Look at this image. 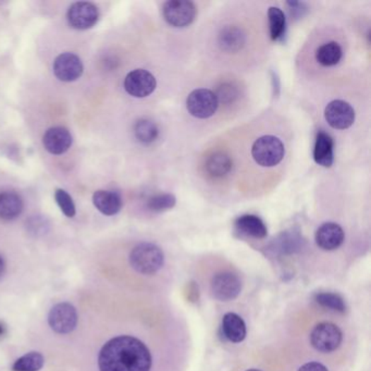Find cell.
<instances>
[{"label": "cell", "mask_w": 371, "mask_h": 371, "mask_svg": "<svg viewBox=\"0 0 371 371\" xmlns=\"http://www.w3.org/2000/svg\"><path fill=\"white\" fill-rule=\"evenodd\" d=\"M185 358L155 352L139 336H114L102 346L98 356L100 371H183Z\"/></svg>", "instance_id": "cell-1"}, {"label": "cell", "mask_w": 371, "mask_h": 371, "mask_svg": "<svg viewBox=\"0 0 371 371\" xmlns=\"http://www.w3.org/2000/svg\"><path fill=\"white\" fill-rule=\"evenodd\" d=\"M343 342V329L331 320H320L316 322L308 334L310 348L322 355L334 354L342 348Z\"/></svg>", "instance_id": "cell-2"}, {"label": "cell", "mask_w": 371, "mask_h": 371, "mask_svg": "<svg viewBox=\"0 0 371 371\" xmlns=\"http://www.w3.org/2000/svg\"><path fill=\"white\" fill-rule=\"evenodd\" d=\"M165 254L158 245L142 242L134 246L129 256L131 267L139 274L155 276L165 266Z\"/></svg>", "instance_id": "cell-3"}, {"label": "cell", "mask_w": 371, "mask_h": 371, "mask_svg": "<svg viewBox=\"0 0 371 371\" xmlns=\"http://www.w3.org/2000/svg\"><path fill=\"white\" fill-rule=\"evenodd\" d=\"M285 154L283 143L278 137L265 135L255 141L252 146V156L261 167H274L279 165Z\"/></svg>", "instance_id": "cell-4"}, {"label": "cell", "mask_w": 371, "mask_h": 371, "mask_svg": "<svg viewBox=\"0 0 371 371\" xmlns=\"http://www.w3.org/2000/svg\"><path fill=\"white\" fill-rule=\"evenodd\" d=\"M209 288H211V293L216 300L220 302L235 300L241 294V278L235 272L221 270L213 274Z\"/></svg>", "instance_id": "cell-5"}, {"label": "cell", "mask_w": 371, "mask_h": 371, "mask_svg": "<svg viewBox=\"0 0 371 371\" xmlns=\"http://www.w3.org/2000/svg\"><path fill=\"white\" fill-rule=\"evenodd\" d=\"M196 7L192 1L170 0L163 4V16L169 25L173 28H185L194 21Z\"/></svg>", "instance_id": "cell-6"}, {"label": "cell", "mask_w": 371, "mask_h": 371, "mask_svg": "<svg viewBox=\"0 0 371 371\" xmlns=\"http://www.w3.org/2000/svg\"><path fill=\"white\" fill-rule=\"evenodd\" d=\"M218 107L217 96L213 90L207 88L193 90L187 100V112L195 118H211L217 112Z\"/></svg>", "instance_id": "cell-7"}, {"label": "cell", "mask_w": 371, "mask_h": 371, "mask_svg": "<svg viewBox=\"0 0 371 371\" xmlns=\"http://www.w3.org/2000/svg\"><path fill=\"white\" fill-rule=\"evenodd\" d=\"M78 312L70 303L54 305L48 314V324L52 331L58 334H71L78 324Z\"/></svg>", "instance_id": "cell-8"}, {"label": "cell", "mask_w": 371, "mask_h": 371, "mask_svg": "<svg viewBox=\"0 0 371 371\" xmlns=\"http://www.w3.org/2000/svg\"><path fill=\"white\" fill-rule=\"evenodd\" d=\"M66 19L73 29H92L100 19V10L94 4L78 1L70 6L66 12Z\"/></svg>", "instance_id": "cell-9"}, {"label": "cell", "mask_w": 371, "mask_h": 371, "mask_svg": "<svg viewBox=\"0 0 371 371\" xmlns=\"http://www.w3.org/2000/svg\"><path fill=\"white\" fill-rule=\"evenodd\" d=\"M155 76L144 69L131 71L124 78V90L133 98H144L156 90Z\"/></svg>", "instance_id": "cell-10"}, {"label": "cell", "mask_w": 371, "mask_h": 371, "mask_svg": "<svg viewBox=\"0 0 371 371\" xmlns=\"http://www.w3.org/2000/svg\"><path fill=\"white\" fill-rule=\"evenodd\" d=\"M324 118L331 128L336 130H346L354 123L355 110L344 100H334L329 102L324 109Z\"/></svg>", "instance_id": "cell-11"}, {"label": "cell", "mask_w": 371, "mask_h": 371, "mask_svg": "<svg viewBox=\"0 0 371 371\" xmlns=\"http://www.w3.org/2000/svg\"><path fill=\"white\" fill-rule=\"evenodd\" d=\"M52 69L56 78L62 82H74L82 76L84 71L82 60L72 52L59 54L54 59Z\"/></svg>", "instance_id": "cell-12"}, {"label": "cell", "mask_w": 371, "mask_h": 371, "mask_svg": "<svg viewBox=\"0 0 371 371\" xmlns=\"http://www.w3.org/2000/svg\"><path fill=\"white\" fill-rule=\"evenodd\" d=\"M346 233L338 223H326L320 225L314 235L316 244L324 251H334L342 245Z\"/></svg>", "instance_id": "cell-13"}, {"label": "cell", "mask_w": 371, "mask_h": 371, "mask_svg": "<svg viewBox=\"0 0 371 371\" xmlns=\"http://www.w3.org/2000/svg\"><path fill=\"white\" fill-rule=\"evenodd\" d=\"M73 139L71 133L64 126L48 129L43 136V145L46 151L52 155H62L71 147Z\"/></svg>", "instance_id": "cell-14"}, {"label": "cell", "mask_w": 371, "mask_h": 371, "mask_svg": "<svg viewBox=\"0 0 371 371\" xmlns=\"http://www.w3.org/2000/svg\"><path fill=\"white\" fill-rule=\"evenodd\" d=\"M246 43V36L243 30L237 26H225L219 35H218V44L220 49L228 54H235L244 47Z\"/></svg>", "instance_id": "cell-15"}, {"label": "cell", "mask_w": 371, "mask_h": 371, "mask_svg": "<svg viewBox=\"0 0 371 371\" xmlns=\"http://www.w3.org/2000/svg\"><path fill=\"white\" fill-rule=\"evenodd\" d=\"M334 142L331 135L320 131L316 136L314 147V159L317 165L330 168L334 161Z\"/></svg>", "instance_id": "cell-16"}, {"label": "cell", "mask_w": 371, "mask_h": 371, "mask_svg": "<svg viewBox=\"0 0 371 371\" xmlns=\"http://www.w3.org/2000/svg\"><path fill=\"white\" fill-rule=\"evenodd\" d=\"M93 204L105 216H114L122 208V199L117 192L100 189L93 195Z\"/></svg>", "instance_id": "cell-17"}, {"label": "cell", "mask_w": 371, "mask_h": 371, "mask_svg": "<svg viewBox=\"0 0 371 371\" xmlns=\"http://www.w3.org/2000/svg\"><path fill=\"white\" fill-rule=\"evenodd\" d=\"M223 332L228 341L241 343L245 340L247 329L243 318L235 312H227L223 318Z\"/></svg>", "instance_id": "cell-18"}, {"label": "cell", "mask_w": 371, "mask_h": 371, "mask_svg": "<svg viewBox=\"0 0 371 371\" xmlns=\"http://www.w3.org/2000/svg\"><path fill=\"white\" fill-rule=\"evenodd\" d=\"M23 199L16 192H0V219L15 220L23 211Z\"/></svg>", "instance_id": "cell-19"}, {"label": "cell", "mask_w": 371, "mask_h": 371, "mask_svg": "<svg viewBox=\"0 0 371 371\" xmlns=\"http://www.w3.org/2000/svg\"><path fill=\"white\" fill-rule=\"evenodd\" d=\"M235 228L243 235L254 239H265L268 235L267 227L263 220L255 215H244L235 220Z\"/></svg>", "instance_id": "cell-20"}, {"label": "cell", "mask_w": 371, "mask_h": 371, "mask_svg": "<svg viewBox=\"0 0 371 371\" xmlns=\"http://www.w3.org/2000/svg\"><path fill=\"white\" fill-rule=\"evenodd\" d=\"M232 166H233V161L225 152L213 153L206 159V172L215 179H220L229 175Z\"/></svg>", "instance_id": "cell-21"}, {"label": "cell", "mask_w": 371, "mask_h": 371, "mask_svg": "<svg viewBox=\"0 0 371 371\" xmlns=\"http://www.w3.org/2000/svg\"><path fill=\"white\" fill-rule=\"evenodd\" d=\"M342 57V47L336 42L324 44L316 52V60L324 66H336Z\"/></svg>", "instance_id": "cell-22"}, {"label": "cell", "mask_w": 371, "mask_h": 371, "mask_svg": "<svg viewBox=\"0 0 371 371\" xmlns=\"http://www.w3.org/2000/svg\"><path fill=\"white\" fill-rule=\"evenodd\" d=\"M270 37L273 42L283 40L286 32V19L283 11L278 7H270L268 11Z\"/></svg>", "instance_id": "cell-23"}, {"label": "cell", "mask_w": 371, "mask_h": 371, "mask_svg": "<svg viewBox=\"0 0 371 371\" xmlns=\"http://www.w3.org/2000/svg\"><path fill=\"white\" fill-rule=\"evenodd\" d=\"M134 134L136 140L142 144L148 145L154 143L159 135L156 123L148 119H141L135 123Z\"/></svg>", "instance_id": "cell-24"}, {"label": "cell", "mask_w": 371, "mask_h": 371, "mask_svg": "<svg viewBox=\"0 0 371 371\" xmlns=\"http://www.w3.org/2000/svg\"><path fill=\"white\" fill-rule=\"evenodd\" d=\"M45 364L43 355L38 352H30L20 357L12 365L13 371H40Z\"/></svg>", "instance_id": "cell-25"}, {"label": "cell", "mask_w": 371, "mask_h": 371, "mask_svg": "<svg viewBox=\"0 0 371 371\" xmlns=\"http://www.w3.org/2000/svg\"><path fill=\"white\" fill-rule=\"evenodd\" d=\"M314 302L322 307L326 310H332V312H346V305L344 300L338 294L330 293V292H322L314 295Z\"/></svg>", "instance_id": "cell-26"}, {"label": "cell", "mask_w": 371, "mask_h": 371, "mask_svg": "<svg viewBox=\"0 0 371 371\" xmlns=\"http://www.w3.org/2000/svg\"><path fill=\"white\" fill-rule=\"evenodd\" d=\"M177 203L175 195L172 194H158L151 197L147 201V207L149 211L154 213H163L173 208Z\"/></svg>", "instance_id": "cell-27"}, {"label": "cell", "mask_w": 371, "mask_h": 371, "mask_svg": "<svg viewBox=\"0 0 371 371\" xmlns=\"http://www.w3.org/2000/svg\"><path fill=\"white\" fill-rule=\"evenodd\" d=\"M54 199L57 201L58 206H59V208L61 209L64 216L68 218H73L76 216V205H74L72 197L68 194V192L61 189H57L54 193Z\"/></svg>", "instance_id": "cell-28"}, {"label": "cell", "mask_w": 371, "mask_h": 371, "mask_svg": "<svg viewBox=\"0 0 371 371\" xmlns=\"http://www.w3.org/2000/svg\"><path fill=\"white\" fill-rule=\"evenodd\" d=\"M215 94L217 96L218 102H223V104H231L237 100L239 90L235 84L223 83V86L218 88L217 93Z\"/></svg>", "instance_id": "cell-29"}, {"label": "cell", "mask_w": 371, "mask_h": 371, "mask_svg": "<svg viewBox=\"0 0 371 371\" xmlns=\"http://www.w3.org/2000/svg\"><path fill=\"white\" fill-rule=\"evenodd\" d=\"M48 225L47 221L46 219H44L43 217H32L28 223V229L31 233H33L34 235H44L47 231Z\"/></svg>", "instance_id": "cell-30"}, {"label": "cell", "mask_w": 371, "mask_h": 371, "mask_svg": "<svg viewBox=\"0 0 371 371\" xmlns=\"http://www.w3.org/2000/svg\"><path fill=\"white\" fill-rule=\"evenodd\" d=\"M296 371H330L324 363L319 360H308L300 365Z\"/></svg>", "instance_id": "cell-31"}, {"label": "cell", "mask_w": 371, "mask_h": 371, "mask_svg": "<svg viewBox=\"0 0 371 371\" xmlns=\"http://www.w3.org/2000/svg\"><path fill=\"white\" fill-rule=\"evenodd\" d=\"M5 269H6L5 259H4L3 256L0 255V277L3 276L4 272H5Z\"/></svg>", "instance_id": "cell-32"}, {"label": "cell", "mask_w": 371, "mask_h": 371, "mask_svg": "<svg viewBox=\"0 0 371 371\" xmlns=\"http://www.w3.org/2000/svg\"><path fill=\"white\" fill-rule=\"evenodd\" d=\"M6 332H7V330H6V326H4V324H1V322H0V338H1V336H5Z\"/></svg>", "instance_id": "cell-33"}, {"label": "cell", "mask_w": 371, "mask_h": 371, "mask_svg": "<svg viewBox=\"0 0 371 371\" xmlns=\"http://www.w3.org/2000/svg\"><path fill=\"white\" fill-rule=\"evenodd\" d=\"M245 371H263V370H259V369H256V368H252V369H247V370H245Z\"/></svg>", "instance_id": "cell-34"}]
</instances>
